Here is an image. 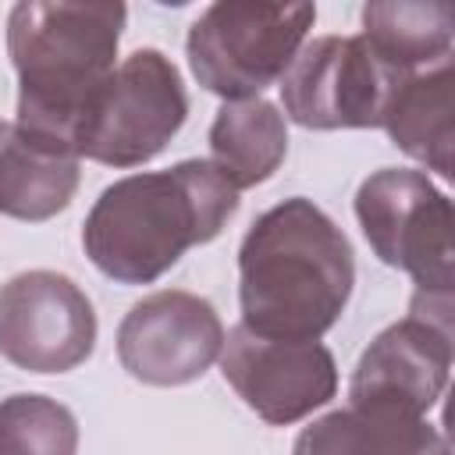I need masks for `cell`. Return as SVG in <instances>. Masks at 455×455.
I'll use <instances>...</instances> for the list:
<instances>
[{"label": "cell", "mask_w": 455, "mask_h": 455, "mask_svg": "<svg viewBox=\"0 0 455 455\" xmlns=\"http://www.w3.org/2000/svg\"><path fill=\"white\" fill-rule=\"evenodd\" d=\"M355 256L306 196L263 210L238 245L242 323L267 338L320 341L348 306Z\"/></svg>", "instance_id": "obj_1"}, {"label": "cell", "mask_w": 455, "mask_h": 455, "mask_svg": "<svg viewBox=\"0 0 455 455\" xmlns=\"http://www.w3.org/2000/svg\"><path fill=\"white\" fill-rule=\"evenodd\" d=\"M235 210L238 188L210 160H181L107 185L82 224V249L103 277L153 284L192 245L213 242Z\"/></svg>", "instance_id": "obj_2"}, {"label": "cell", "mask_w": 455, "mask_h": 455, "mask_svg": "<svg viewBox=\"0 0 455 455\" xmlns=\"http://www.w3.org/2000/svg\"><path fill=\"white\" fill-rule=\"evenodd\" d=\"M124 21V4H14L7 14V53L18 71L14 124L78 156L85 117L114 75Z\"/></svg>", "instance_id": "obj_3"}, {"label": "cell", "mask_w": 455, "mask_h": 455, "mask_svg": "<svg viewBox=\"0 0 455 455\" xmlns=\"http://www.w3.org/2000/svg\"><path fill=\"white\" fill-rule=\"evenodd\" d=\"M313 21V4H210L188 25V68L224 103L252 100L281 82Z\"/></svg>", "instance_id": "obj_4"}, {"label": "cell", "mask_w": 455, "mask_h": 455, "mask_svg": "<svg viewBox=\"0 0 455 455\" xmlns=\"http://www.w3.org/2000/svg\"><path fill=\"white\" fill-rule=\"evenodd\" d=\"M355 217L373 256L405 270L419 295L455 291L451 199L423 171H373L355 192Z\"/></svg>", "instance_id": "obj_5"}, {"label": "cell", "mask_w": 455, "mask_h": 455, "mask_svg": "<svg viewBox=\"0 0 455 455\" xmlns=\"http://www.w3.org/2000/svg\"><path fill=\"white\" fill-rule=\"evenodd\" d=\"M188 117V96L178 68L160 50L128 53L100 89L82 139L78 160L103 167H139L167 149Z\"/></svg>", "instance_id": "obj_6"}, {"label": "cell", "mask_w": 455, "mask_h": 455, "mask_svg": "<svg viewBox=\"0 0 455 455\" xmlns=\"http://www.w3.org/2000/svg\"><path fill=\"white\" fill-rule=\"evenodd\" d=\"M409 71L387 64L363 36H320L281 75L284 114L313 132L380 128Z\"/></svg>", "instance_id": "obj_7"}, {"label": "cell", "mask_w": 455, "mask_h": 455, "mask_svg": "<svg viewBox=\"0 0 455 455\" xmlns=\"http://www.w3.org/2000/svg\"><path fill=\"white\" fill-rule=\"evenodd\" d=\"M451 295H412L409 316L384 327L359 355L348 405H384L427 416L451 373Z\"/></svg>", "instance_id": "obj_8"}, {"label": "cell", "mask_w": 455, "mask_h": 455, "mask_svg": "<svg viewBox=\"0 0 455 455\" xmlns=\"http://www.w3.org/2000/svg\"><path fill=\"white\" fill-rule=\"evenodd\" d=\"M96 348L89 295L57 270H25L0 288V355L28 373H68Z\"/></svg>", "instance_id": "obj_9"}, {"label": "cell", "mask_w": 455, "mask_h": 455, "mask_svg": "<svg viewBox=\"0 0 455 455\" xmlns=\"http://www.w3.org/2000/svg\"><path fill=\"white\" fill-rule=\"evenodd\" d=\"M220 373L231 391L270 427L306 419L338 391V363L323 341L267 338L245 323L224 334Z\"/></svg>", "instance_id": "obj_10"}, {"label": "cell", "mask_w": 455, "mask_h": 455, "mask_svg": "<svg viewBox=\"0 0 455 455\" xmlns=\"http://www.w3.org/2000/svg\"><path fill=\"white\" fill-rule=\"evenodd\" d=\"M224 348L217 309L181 288H164L135 302L117 327V359L128 377L149 387L199 380Z\"/></svg>", "instance_id": "obj_11"}, {"label": "cell", "mask_w": 455, "mask_h": 455, "mask_svg": "<svg viewBox=\"0 0 455 455\" xmlns=\"http://www.w3.org/2000/svg\"><path fill=\"white\" fill-rule=\"evenodd\" d=\"M291 455H451V448L427 416L345 405L302 427Z\"/></svg>", "instance_id": "obj_12"}, {"label": "cell", "mask_w": 455, "mask_h": 455, "mask_svg": "<svg viewBox=\"0 0 455 455\" xmlns=\"http://www.w3.org/2000/svg\"><path fill=\"white\" fill-rule=\"evenodd\" d=\"M78 156L43 142L11 121H0V213L39 224L71 206L78 188Z\"/></svg>", "instance_id": "obj_13"}, {"label": "cell", "mask_w": 455, "mask_h": 455, "mask_svg": "<svg viewBox=\"0 0 455 455\" xmlns=\"http://www.w3.org/2000/svg\"><path fill=\"white\" fill-rule=\"evenodd\" d=\"M391 142L412 160L427 164L441 178L455 174V64L444 60L437 68L409 75L380 124Z\"/></svg>", "instance_id": "obj_14"}, {"label": "cell", "mask_w": 455, "mask_h": 455, "mask_svg": "<svg viewBox=\"0 0 455 455\" xmlns=\"http://www.w3.org/2000/svg\"><path fill=\"white\" fill-rule=\"evenodd\" d=\"M210 164L238 192L263 185L267 178H274L288 153L284 114L263 96L228 100L210 124Z\"/></svg>", "instance_id": "obj_15"}, {"label": "cell", "mask_w": 455, "mask_h": 455, "mask_svg": "<svg viewBox=\"0 0 455 455\" xmlns=\"http://www.w3.org/2000/svg\"><path fill=\"white\" fill-rule=\"evenodd\" d=\"M451 4H366L363 39L395 68L416 75L451 60Z\"/></svg>", "instance_id": "obj_16"}, {"label": "cell", "mask_w": 455, "mask_h": 455, "mask_svg": "<svg viewBox=\"0 0 455 455\" xmlns=\"http://www.w3.org/2000/svg\"><path fill=\"white\" fill-rule=\"evenodd\" d=\"M78 419L46 395H7L0 402V455H75Z\"/></svg>", "instance_id": "obj_17"}]
</instances>
